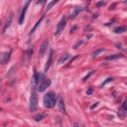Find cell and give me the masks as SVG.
Instances as JSON below:
<instances>
[{
  "label": "cell",
  "instance_id": "obj_1",
  "mask_svg": "<svg viewBox=\"0 0 127 127\" xmlns=\"http://www.w3.org/2000/svg\"><path fill=\"white\" fill-rule=\"evenodd\" d=\"M57 102V96L54 92L50 91L48 93H46L44 96V106L47 108H52L56 105Z\"/></svg>",
  "mask_w": 127,
  "mask_h": 127
},
{
  "label": "cell",
  "instance_id": "obj_2",
  "mask_svg": "<svg viewBox=\"0 0 127 127\" xmlns=\"http://www.w3.org/2000/svg\"><path fill=\"white\" fill-rule=\"evenodd\" d=\"M66 24H67V18H66L65 16H64L63 18L61 19L60 22H59V24H58L56 33H55V36L59 37V36L61 35V34L63 33V31H64V29H65V27H66Z\"/></svg>",
  "mask_w": 127,
  "mask_h": 127
},
{
  "label": "cell",
  "instance_id": "obj_3",
  "mask_svg": "<svg viewBox=\"0 0 127 127\" xmlns=\"http://www.w3.org/2000/svg\"><path fill=\"white\" fill-rule=\"evenodd\" d=\"M38 107V96L36 94V92H32L31 97H30V106L29 109L30 111H35Z\"/></svg>",
  "mask_w": 127,
  "mask_h": 127
},
{
  "label": "cell",
  "instance_id": "obj_4",
  "mask_svg": "<svg viewBox=\"0 0 127 127\" xmlns=\"http://www.w3.org/2000/svg\"><path fill=\"white\" fill-rule=\"evenodd\" d=\"M51 83H52L51 79H50V78H46L45 80H43L42 82L39 83V86H38V87H37V90L39 91V92L45 91L46 90H47V87L51 86Z\"/></svg>",
  "mask_w": 127,
  "mask_h": 127
},
{
  "label": "cell",
  "instance_id": "obj_5",
  "mask_svg": "<svg viewBox=\"0 0 127 127\" xmlns=\"http://www.w3.org/2000/svg\"><path fill=\"white\" fill-rule=\"evenodd\" d=\"M29 4H30V1H27L26 4H25V6L23 7L22 11H21L20 13V16H19V24L22 25L24 23V19H25V14H26V11H27V8L29 6Z\"/></svg>",
  "mask_w": 127,
  "mask_h": 127
},
{
  "label": "cell",
  "instance_id": "obj_6",
  "mask_svg": "<svg viewBox=\"0 0 127 127\" xmlns=\"http://www.w3.org/2000/svg\"><path fill=\"white\" fill-rule=\"evenodd\" d=\"M48 45H49V40L48 39H45V41L43 42V44L41 45V48H40V51H39L40 57H43L44 56V54L46 53V51H47Z\"/></svg>",
  "mask_w": 127,
  "mask_h": 127
},
{
  "label": "cell",
  "instance_id": "obj_7",
  "mask_svg": "<svg viewBox=\"0 0 127 127\" xmlns=\"http://www.w3.org/2000/svg\"><path fill=\"white\" fill-rule=\"evenodd\" d=\"M12 20H13V13H11L9 16H8V18L6 20V22H5V25H4V28H3V33L7 30V28L10 27V25L12 23Z\"/></svg>",
  "mask_w": 127,
  "mask_h": 127
},
{
  "label": "cell",
  "instance_id": "obj_8",
  "mask_svg": "<svg viewBox=\"0 0 127 127\" xmlns=\"http://www.w3.org/2000/svg\"><path fill=\"white\" fill-rule=\"evenodd\" d=\"M10 55H11V51L9 53H4L1 56V61H0V63H1L2 65H5L6 63H8V61L10 60Z\"/></svg>",
  "mask_w": 127,
  "mask_h": 127
},
{
  "label": "cell",
  "instance_id": "obj_9",
  "mask_svg": "<svg viewBox=\"0 0 127 127\" xmlns=\"http://www.w3.org/2000/svg\"><path fill=\"white\" fill-rule=\"evenodd\" d=\"M37 75L38 73L36 71H34V75H33V77H32V82H31V86H32V90H36V87H37V84H38V82H37Z\"/></svg>",
  "mask_w": 127,
  "mask_h": 127
},
{
  "label": "cell",
  "instance_id": "obj_10",
  "mask_svg": "<svg viewBox=\"0 0 127 127\" xmlns=\"http://www.w3.org/2000/svg\"><path fill=\"white\" fill-rule=\"evenodd\" d=\"M120 58H123V55L121 54H115V55H109L105 58L106 61H111V60H116V59H120Z\"/></svg>",
  "mask_w": 127,
  "mask_h": 127
},
{
  "label": "cell",
  "instance_id": "obj_11",
  "mask_svg": "<svg viewBox=\"0 0 127 127\" xmlns=\"http://www.w3.org/2000/svg\"><path fill=\"white\" fill-rule=\"evenodd\" d=\"M52 58H53V50H51L50 51V55H49V59L47 61V64H46V67H45V71H48V70L50 69L51 63H52Z\"/></svg>",
  "mask_w": 127,
  "mask_h": 127
},
{
  "label": "cell",
  "instance_id": "obj_12",
  "mask_svg": "<svg viewBox=\"0 0 127 127\" xmlns=\"http://www.w3.org/2000/svg\"><path fill=\"white\" fill-rule=\"evenodd\" d=\"M58 105H59V108H60L61 112H64L66 113V108H65V102H64V99L62 97H59V102H58Z\"/></svg>",
  "mask_w": 127,
  "mask_h": 127
},
{
  "label": "cell",
  "instance_id": "obj_13",
  "mask_svg": "<svg viewBox=\"0 0 127 127\" xmlns=\"http://www.w3.org/2000/svg\"><path fill=\"white\" fill-rule=\"evenodd\" d=\"M70 57H71V56H70L69 54H65V55H63V56H62L60 59H59L58 64H59V65H63L64 63H66L67 60H69Z\"/></svg>",
  "mask_w": 127,
  "mask_h": 127
},
{
  "label": "cell",
  "instance_id": "obj_14",
  "mask_svg": "<svg viewBox=\"0 0 127 127\" xmlns=\"http://www.w3.org/2000/svg\"><path fill=\"white\" fill-rule=\"evenodd\" d=\"M125 30H126V28L124 26H118V27H115L113 29V32L116 34H120V33L125 32Z\"/></svg>",
  "mask_w": 127,
  "mask_h": 127
},
{
  "label": "cell",
  "instance_id": "obj_15",
  "mask_svg": "<svg viewBox=\"0 0 127 127\" xmlns=\"http://www.w3.org/2000/svg\"><path fill=\"white\" fill-rule=\"evenodd\" d=\"M103 52H104V48H99V49L93 51V52H92V54H91V56H92V57H97L99 54L103 53Z\"/></svg>",
  "mask_w": 127,
  "mask_h": 127
},
{
  "label": "cell",
  "instance_id": "obj_16",
  "mask_svg": "<svg viewBox=\"0 0 127 127\" xmlns=\"http://www.w3.org/2000/svg\"><path fill=\"white\" fill-rule=\"evenodd\" d=\"M45 79H46V78H45L44 74L40 73V74H38V75H37V82H38V83L42 82H43V80H45Z\"/></svg>",
  "mask_w": 127,
  "mask_h": 127
},
{
  "label": "cell",
  "instance_id": "obj_17",
  "mask_svg": "<svg viewBox=\"0 0 127 127\" xmlns=\"http://www.w3.org/2000/svg\"><path fill=\"white\" fill-rule=\"evenodd\" d=\"M46 117V114H37V115H35L34 116V119H35L36 121H40V120H42V119H44V118Z\"/></svg>",
  "mask_w": 127,
  "mask_h": 127
},
{
  "label": "cell",
  "instance_id": "obj_18",
  "mask_svg": "<svg viewBox=\"0 0 127 127\" xmlns=\"http://www.w3.org/2000/svg\"><path fill=\"white\" fill-rule=\"evenodd\" d=\"M43 18H44V17H42V18H41L40 20H38V21H37V23L35 24V26H34V27H33V29H32V30H31L30 34H33L34 32H35V30H36V29L38 28V26H39V25L41 24V22H42V20H43Z\"/></svg>",
  "mask_w": 127,
  "mask_h": 127
},
{
  "label": "cell",
  "instance_id": "obj_19",
  "mask_svg": "<svg viewBox=\"0 0 127 127\" xmlns=\"http://www.w3.org/2000/svg\"><path fill=\"white\" fill-rule=\"evenodd\" d=\"M82 10H83V8H77V9H75V13L73 14V16H71V18H73V19H74V18H75V16H77V15H78V14L79 13V12H80V11H82Z\"/></svg>",
  "mask_w": 127,
  "mask_h": 127
},
{
  "label": "cell",
  "instance_id": "obj_20",
  "mask_svg": "<svg viewBox=\"0 0 127 127\" xmlns=\"http://www.w3.org/2000/svg\"><path fill=\"white\" fill-rule=\"evenodd\" d=\"M112 80H113V78H106V79H105L104 82H102V84H101V87H103V86H105V84H106V83H108V82H112Z\"/></svg>",
  "mask_w": 127,
  "mask_h": 127
},
{
  "label": "cell",
  "instance_id": "obj_21",
  "mask_svg": "<svg viewBox=\"0 0 127 127\" xmlns=\"http://www.w3.org/2000/svg\"><path fill=\"white\" fill-rule=\"evenodd\" d=\"M56 3H57L56 1H52V2H50V3H49V5H48V8H47V11H49V10H50L51 8H52V7H53Z\"/></svg>",
  "mask_w": 127,
  "mask_h": 127
},
{
  "label": "cell",
  "instance_id": "obj_22",
  "mask_svg": "<svg viewBox=\"0 0 127 127\" xmlns=\"http://www.w3.org/2000/svg\"><path fill=\"white\" fill-rule=\"evenodd\" d=\"M77 29H78V25H74V26L71 28V30H70L71 34H73V33H74V32H75V30H77Z\"/></svg>",
  "mask_w": 127,
  "mask_h": 127
},
{
  "label": "cell",
  "instance_id": "obj_23",
  "mask_svg": "<svg viewBox=\"0 0 127 127\" xmlns=\"http://www.w3.org/2000/svg\"><path fill=\"white\" fill-rule=\"evenodd\" d=\"M93 73H94V71H90V74H88V75H86V77H84V78H82V80H83V82H84V80H86L87 78H90V75H91L92 74H93Z\"/></svg>",
  "mask_w": 127,
  "mask_h": 127
},
{
  "label": "cell",
  "instance_id": "obj_24",
  "mask_svg": "<svg viewBox=\"0 0 127 127\" xmlns=\"http://www.w3.org/2000/svg\"><path fill=\"white\" fill-rule=\"evenodd\" d=\"M92 91H93V90H92V87H90V88L87 90V91H86V94H87V95H90V94L92 93Z\"/></svg>",
  "mask_w": 127,
  "mask_h": 127
},
{
  "label": "cell",
  "instance_id": "obj_25",
  "mask_svg": "<svg viewBox=\"0 0 127 127\" xmlns=\"http://www.w3.org/2000/svg\"><path fill=\"white\" fill-rule=\"evenodd\" d=\"M98 103H99V102H95L93 105H91V106H90V109H91V110H92V109H94V108L97 106V105H98Z\"/></svg>",
  "mask_w": 127,
  "mask_h": 127
},
{
  "label": "cell",
  "instance_id": "obj_26",
  "mask_svg": "<svg viewBox=\"0 0 127 127\" xmlns=\"http://www.w3.org/2000/svg\"><path fill=\"white\" fill-rule=\"evenodd\" d=\"M82 41H80V42H78V43H77V45H75V49H77L78 47V46H80V45H82Z\"/></svg>",
  "mask_w": 127,
  "mask_h": 127
},
{
  "label": "cell",
  "instance_id": "obj_27",
  "mask_svg": "<svg viewBox=\"0 0 127 127\" xmlns=\"http://www.w3.org/2000/svg\"><path fill=\"white\" fill-rule=\"evenodd\" d=\"M103 5H104V2H98V3L96 4L97 7H100V6H103Z\"/></svg>",
  "mask_w": 127,
  "mask_h": 127
},
{
  "label": "cell",
  "instance_id": "obj_28",
  "mask_svg": "<svg viewBox=\"0 0 127 127\" xmlns=\"http://www.w3.org/2000/svg\"><path fill=\"white\" fill-rule=\"evenodd\" d=\"M45 3V1H38L37 2V4H44Z\"/></svg>",
  "mask_w": 127,
  "mask_h": 127
},
{
  "label": "cell",
  "instance_id": "obj_29",
  "mask_svg": "<svg viewBox=\"0 0 127 127\" xmlns=\"http://www.w3.org/2000/svg\"><path fill=\"white\" fill-rule=\"evenodd\" d=\"M86 37H87V39H90V38L92 37V35H91V34H90V35H87Z\"/></svg>",
  "mask_w": 127,
  "mask_h": 127
},
{
  "label": "cell",
  "instance_id": "obj_30",
  "mask_svg": "<svg viewBox=\"0 0 127 127\" xmlns=\"http://www.w3.org/2000/svg\"><path fill=\"white\" fill-rule=\"evenodd\" d=\"M75 127H78V124H77V123H75Z\"/></svg>",
  "mask_w": 127,
  "mask_h": 127
},
{
  "label": "cell",
  "instance_id": "obj_31",
  "mask_svg": "<svg viewBox=\"0 0 127 127\" xmlns=\"http://www.w3.org/2000/svg\"><path fill=\"white\" fill-rule=\"evenodd\" d=\"M0 111H1V108H0Z\"/></svg>",
  "mask_w": 127,
  "mask_h": 127
}]
</instances>
